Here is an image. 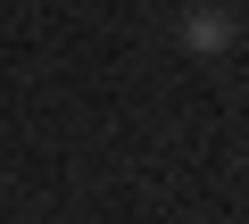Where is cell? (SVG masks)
I'll return each mask as SVG.
<instances>
[{"label":"cell","mask_w":249,"mask_h":224,"mask_svg":"<svg viewBox=\"0 0 249 224\" xmlns=\"http://www.w3.org/2000/svg\"><path fill=\"white\" fill-rule=\"evenodd\" d=\"M232 42H241V17L224 9V0H199V9H183V50L216 58V50H232Z\"/></svg>","instance_id":"6da1fadb"}]
</instances>
